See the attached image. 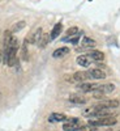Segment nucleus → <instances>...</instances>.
Listing matches in <instances>:
<instances>
[{
    "mask_svg": "<svg viewBox=\"0 0 120 131\" xmlns=\"http://www.w3.org/2000/svg\"><path fill=\"white\" fill-rule=\"evenodd\" d=\"M116 118L115 115H108V117H102V118H94L89 121V125L98 127V126H114L116 125Z\"/></svg>",
    "mask_w": 120,
    "mask_h": 131,
    "instance_id": "1",
    "label": "nucleus"
},
{
    "mask_svg": "<svg viewBox=\"0 0 120 131\" xmlns=\"http://www.w3.org/2000/svg\"><path fill=\"white\" fill-rule=\"evenodd\" d=\"M80 127H81V123L78 118H68L65 121V123L63 125L64 131H77Z\"/></svg>",
    "mask_w": 120,
    "mask_h": 131,
    "instance_id": "2",
    "label": "nucleus"
},
{
    "mask_svg": "<svg viewBox=\"0 0 120 131\" xmlns=\"http://www.w3.org/2000/svg\"><path fill=\"white\" fill-rule=\"evenodd\" d=\"M88 79H90V76H89L88 72L78 71V72H74L72 75V78L69 79V81H73V83H85Z\"/></svg>",
    "mask_w": 120,
    "mask_h": 131,
    "instance_id": "3",
    "label": "nucleus"
},
{
    "mask_svg": "<svg viewBox=\"0 0 120 131\" xmlns=\"http://www.w3.org/2000/svg\"><path fill=\"white\" fill-rule=\"evenodd\" d=\"M119 105H120V102L117 101V100H106V101H102V102H99L98 105H94L95 107H98V109H117L119 107Z\"/></svg>",
    "mask_w": 120,
    "mask_h": 131,
    "instance_id": "4",
    "label": "nucleus"
},
{
    "mask_svg": "<svg viewBox=\"0 0 120 131\" xmlns=\"http://www.w3.org/2000/svg\"><path fill=\"white\" fill-rule=\"evenodd\" d=\"M90 79H94V80H102L106 78V72L101 68H91L88 71Z\"/></svg>",
    "mask_w": 120,
    "mask_h": 131,
    "instance_id": "5",
    "label": "nucleus"
},
{
    "mask_svg": "<svg viewBox=\"0 0 120 131\" xmlns=\"http://www.w3.org/2000/svg\"><path fill=\"white\" fill-rule=\"evenodd\" d=\"M78 89L80 91H82V92H85V93H88V92H94V91H97L98 89V84H93V83H80L78 84Z\"/></svg>",
    "mask_w": 120,
    "mask_h": 131,
    "instance_id": "6",
    "label": "nucleus"
},
{
    "mask_svg": "<svg viewBox=\"0 0 120 131\" xmlns=\"http://www.w3.org/2000/svg\"><path fill=\"white\" fill-rule=\"evenodd\" d=\"M91 59H90V57L86 54V55H80V57H77V64L78 66H81V67H85V68H88L89 66L91 64Z\"/></svg>",
    "mask_w": 120,
    "mask_h": 131,
    "instance_id": "7",
    "label": "nucleus"
},
{
    "mask_svg": "<svg viewBox=\"0 0 120 131\" xmlns=\"http://www.w3.org/2000/svg\"><path fill=\"white\" fill-rule=\"evenodd\" d=\"M98 92H101L102 94H108L115 91V85L114 84H102V85H98Z\"/></svg>",
    "mask_w": 120,
    "mask_h": 131,
    "instance_id": "8",
    "label": "nucleus"
},
{
    "mask_svg": "<svg viewBox=\"0 0 120 131\" xmlns=\"http://www.w3.org/2000/svg\"><path fill=\"white\" fill-rule=\"evenodd\" d=\"M67 119H68V117L65 114H61V113H52L48 117L50 122H65Z\"/></svg>",
    "mask_w": 120,
    "mask_h": 131,
    "instance_id": "9",
    "label": "nucleus"
},
{
    "mask_svg": "<svg viewBox=\"0 0 120 131\" xmlns=\"http://www.w3.org/2000/svg\"><path fill=\"white\" fill-rule=\"evenodd\" d=\"M88 55L90 57V59L93 62H102L104 59V54L102 51H98V50H94V51H90Z\"/></svg>",
    "mask_w": 120,
    "mask_h": 131,
    "instance_id": "10",
    "label": "nucleus"
},
{
    "mask_svg": "<svg viewBox=\"0 0 120 131\" xmlns=\"http://www.w3.org/2000/svg\"><path fill=\"white\" fill-rule=\"evenodd\" d=\"M69 54V49L68 47H59V49H56L55 51L52 52V57L54 58H63V57H65V55H68Z\"/></svg>",
    "mask_w": 120,
    "mask_h": 131,
    "instance_id": "11",
    "label": "nucleus"
},
{
    "mask_svg": "<svg viewBox=\"0 0 120 131\" xmlns=\"http://www.w3.org/2000/svg\"><path fill=\"white\" fill-rule=\"evenodd\" d=\"M61 30H63V24H61V23H58L55 26L52 28V30H51V33H50V37H51V39H55V38H58V37L60 36Z\"/></svg>",
    "mask_w": 120,
    "mask_h": 131,
    "instance_id": "12",
    "label": "nucleus"
},
{
    "mask_svg": "<svg viewBox=\"0 0 120 131\" xmlns=\"http://www.w3.org/2000/svg\"><path fill=\"white\" fill-rule=\"evenodd\" d=\"M69 101L73 102V104H77V105H84V104H86V98L80 96V94H71Z\"/></svg>",
    "mask_w": 120,
    "mask_h": 131,
    "instance_id": "13",
    "label": "nucleus"
},
{
    "mask_svg": "<svg viewBox=\"0 0 120 131\" xmlns=\"http://www.w3.org/2000/svg\"><path fill=\"white\" fill-rule=\"evenodd\" d=\"M51 41V37H50V34H47V33H43L42 34V37H41V39L38 41V46L41 47V49H43V47H46L47 45H48V42Z\"/></svg>",
    "mask_w": 120,
    "mask_h": 131,
    "instance_id": "14",
    "label": "nucleus"
},
{
    "mask_svg": "<svg viewBox=\"0 0 120 131\" xmlns=\"http://www.w3.org/2000/svg\"><path fill=\"white\" fill-rule=\"evenodd\" d=\"M81 45H82V47H95L97 42L94 39L89 38V37H84L82 41H81Z\"/></svg>",
    "mask_w": 120,
    "mask_h": 131,
    "instance_id": "15",
    "label": "nucleus"
},
{
    "mask_svg": "<svg viewBox=\"0 0 120 131\" xmlns=\"http://www.w3.org/2000/svg\"><path fill=\"white\" fill-rule=\"evenodd\" d=\"M25 25H26V23L25 21H18V23H16L13 26H12V29H10V31L12 33H16V31H20L22 28H25Z\"/></svg>",
    "mask_w": 120,
    "mask_h": 131,
    "instance_id": "16",
    "label": "nucleus"
},
{
    "mask_svg": "<svg viewBox=\"0 0 120 131\" xmlns=\"http://www.w3.org/2000/svg\"><path fill=\"white\" fill-rule=\"evenodd\" d=\"M21 55H22V59L24 60H28L29 59V52H28V43L24 41V45H22V49H21Z\"/></svg>",
    "mask_w": 120,
    "mask_h": 131,
    "instance_id": "17",
    "label": "nucleus"
},
{
    "mask_svg": "<svg viewBox=\"0 0 120 131\" xmlns=\"http://www.w3.org/2000/svg\"><path fill=\"white\" fill-rule=\"evenodd\" d=\"M78 33V29L76 28V26H72V28H69L68 30H67V37H65L64 39H67V38H71V37H73V36H76Z\"/></svg>",
    "mask_w": 120,
    "mask_h": 131,
    "instance_id": "18",
    "label": "nucleus"
},
{
    "mask_svg": "<svg viewBox=\"0 0 120 131\" xmlns=\"http://www.w3.org/2000/svg\"><path fill=\"white\" fill-rule=\"evenodd\" d=\"M80 36H81V34H76V36H73L72 38H67V39H63V41H69L71 43H73V45H77L78 39H80Z\"/></svg>",
    "mask_w": 120,
    "mask_h": 131,
    "instance_id": "19",
    "label": "nucleus"
},
{
    "mask_svg": "<svg viewBox=\"0 0 120 131\" xmlns=\"http://www.w3.org/2000/svg\"><path fill=\"white\" fill-rule=\"evenodd\" d=\"M2 62H3V51L0 50V63H2Z\"/></svg>",
    "mask_w": 120,
    "mask_h": 131,
    "instance_id": "20",
    "label": "nucleus"
}]
</instances>
